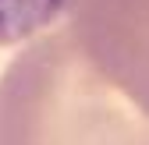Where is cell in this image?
<instances>
[{
    "label": "cell",
    "instance_id": "6da1fadb",
    "mask_svg": "<svg viewBox=\"0 0 149 145\" xmlns=\"http://www.w3.org/2000/svg\"><path fill=\"white\" fill-rule=\"evenodd\" d=\"M0 145H149V113L64 25L36 35L0 75Z\"/></svg>",
    "mask_w": 149,
    "mask_h": 145
},
{
    "label": "cell",
    "instance_id": "7a4b0ae2",
    "mask_svg": "<svg viewBox=\"0 0 149 145\" xmlns=\"http://www.w3.org/2000/svg\"><path fill=\"white\" fill-rule=\"evenodd\" d=\"M68 11L85 57L149 113V0H71Z\"/></svg>",
    "mask_w": 149,
    "mask_h": 145
},
{
    "label": "cell",
    "instance_id": "3957f363",
    "mask_svg": "<svg viewBox=\"0 0 149 145\" xmlns=\"http://www.w3.org/2000/svg\"><path fill=\"white\" fill-rule=\"evenodd\" d=\"M71 0H0V46L36 39L61 14H68Z\"/></svg>",
    "mask_w": 149,
    "mask_h": 145
}]
</instances>
